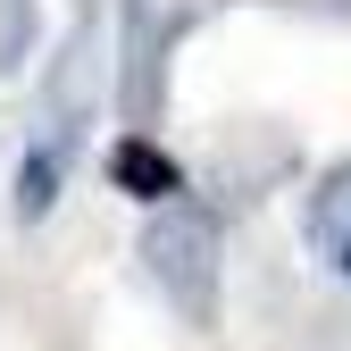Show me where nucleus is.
I'll return each mask as SVG.
<instances>
[{
    "instance_id": "f257e3e1",
    "label": "nucleus",
    "mask_w": 351,
    "mask_h": 351,
    "mask_svg": "<svg viewBox=\"0 0 351 351\" xmlns=\"http://www.w3.org/2000/svg\"><path fill=\"white\" fill-rule=\"evenodd\" d=\"M143 259H151L159 293L184 310V326H209L217 318V226H209L201 209H167L159 226L143 234Z\"/></svg>"
},
{
    "instance_id": "20e7f679",
    "label": "nucleus",
    "mask_w": 351,
    "mask_h": 351,
    "mask_svg": "<svg viewBox=\"0 0 351 351\" xmlns=\"http://www.w3.org/2000/svg\"><path fill=\"white\" fill-rule=\"evenodd\" d=\"M51 193H59V151H34V159H25V184H17V209L42 217V209H51Z\"/></svg>"
},
{
    "instance_id": "7ed1b4c3",
    "label": "nucleus",
    "mask_w": 351,
    "mask_h": 351,
    "mask_svg": "<svg viewBox=\"0 0 351 351\" xmlns=\"http://www.w3.org/2000/svg\"><path fill=\"white\" fill-rule=\"evenodd\" d=\"M310 243L326 251V268H351V167L326 176V193L310 209Z\"/></svg>"
},
{
    "instance_id": "f03ea898",
    "label": "nucleus",
    "mask_w": 351,
    "mask_h": 351,
    "mask_svg": "<svg viewBox=\"0 0 351 351\" xmlns=\"http://www.w3.org/2000/svg\"><path fill=\"white\" fill-rule=\"evenodd\" d=\"M109 176H117V184L134 193V201H176V193H184V176H176V159H167L159 143H143V134H125V143L109 151Z\"/></svg>"
}]
</instances>
